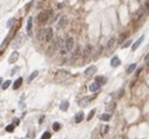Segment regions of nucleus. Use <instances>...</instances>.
I'll list each match as a JSON object with an SVG mask.
<instances>
[{
  "instance_id": "32",
  "label": "nucleus",
  "mask_w": 149,
  "mask_h": 139,
  "mask_svg": "<svg viewBox=\"0 0 149 139\" xmlns=\"http://www.w3.org/2000/svg\"><path fill=\"white\" fill-rule=\"evenodd\" d=\"M6 131H7V132H13V131H14V125H13V124L6 126Z\"/></svg>"
},
{
  "instance_id": "37",
  "label": "nucleus",
  "mask_w": 149,
  "mask_h": 139,
  "mask_svg": "<svg viewBox=\"0 0 149 139\" xmlns=\"http://www.w3.org/2000/svg\"><path fill=\"white\" fill-rule=\"evenodd\" d=\"M43 119H45V117H43V116H41V117H40V119H39V124H42Z\"/></svg>"
},
{
  "instance_id": "26",
  "label": "nucleus",
  "mask_w": 149,
  "mask_h": 139,
  "mask_svg": "<svg viewBox=\"0 0 149 139\" xmlns=\"http://www.w3.org/2000/svg\"><path fill=\"white\" fill-rule=\"evenodd\" d=\"M99 81H100L101 84H106L107 79L103 78V77H100V75H99V77H96V83H99Z\"/></svg>"
},
{
  "instance_id": "19",
  "label": "nucleus",
  "mask_w": 149,
  "mask_h": 139,
  "mask_svg": "<svg viewBox=\"0 0 149 139\" xmlns=\"http://www.w3.org/2000/svg\"><path fill=\"white\" fill-rule=\"evenodd\" d=\"M68 107H69V103L66 101V100L62 101V103L60 104V110H61V111H67Z\"/></svg>"
},
{
  "instance_id": "10",
  "label": "nucleus",
  "mask_w": 149,
  "mask_h": 139,
  "mask_svg": "<svg viewBox=\"0 0 149 139\" xmlns=\"http://www.w3.org/2000/svg\"><path fill=\"white\" fill-rule=\"evenodd\" d=\"M68 23V18L66 15H62L61 18H60V20H59V23H58V27L61 28V27H65L66 25H67Z\"/></svg>"
},
{
  "instance_id": "12",
  "label": "nucleus",
  "mask_w": 149,
  "mask_h": 139,
  "mask_svg": "<svg viewBox=\"0 0 149 139\" xmlns=\"http://www.w3.org/2000/svg\"><path fill=\"white\" fill-rule=\"evenodd\" d=\"M32 23H33V18H32V17H29V18H28V20H27V27H26V29H27V34L29 35V37L33 34V33H32V26H33V24H32Z\"/></svg>"
},
{
  "instance_id": "30",
  "label": "nucleus",
  "mask_w": 149,
  "mask_h": 139,
  "mask_svg": "<svg viewBox=\"0 0 149 139\" xmlns=\"http://www.w3.org/2000/svg\"><path fill=\"white\" fill-rule=\"evenodd\" d=\"M95 111H96V110H95V109H93L92 111L89 112V114L87 116V120H90V119H92V118L94 117V114H95Z\"/></svg>"
},
{
  "instance_id": "36",
  "label": "nucleus",
  "mask_w": 149,
  "mask_h": 139,
  "mask_svg": "<svg viewBox=\"0 0 149 139\" xmlns=\"http://www.w3.org/2000/svg\"><path fill=\"white\" fill-rule=\"evenodd\" d=\"M19 124H20V120H19L18 118H14L13 119V125L15 126V125H19Z\"/></svg>"
},
{
  "instance_id": "20",
  "label": "nucleus",
  "mask_w": 149,
  "mask_h": 139,
  "mask_svg": "<svg viewBox=\"0 0 149 139\" xmlns=\"http://www.w3.org/2000/svg\"><path fill=\"white\" fill-rule=\"evenodd\" d=\"M115 106H116L115 101H109V104H107V106H106V110L107 111H114Z\"/></svg>"
},
{
  "instance_id": "2",
  "label": "nucleus",
  "mask_w": 149,
  "mask_h": 139,
  "mask_svg": "<svg viewBox=\"0 0 149 139\" xmlns=\"http://www.w3.org/2000/svg\"><path fill=\"white\" fill-rule=\"evenodd\" d=\"M70 78V73L67 71H58L54 75V80L58 83H62L65 80H67Z\"/></svg>"
},
{
  "instance_id": "18",
  "label": "nucleus",
  "mask_w": 149,
  "mask_h": 139,
  "mask_svg": "<svg viewBox=\"0 0 149 139\" xmlns=\"http://www.w3.org/2000/svg\"><path fill=\"white\" fill-rule=\"evenodd\" d=\"M100 119H101V120H105V122H108V120L112 119V114H110V113H103V114L100 116Z\"/></svg>"
},
{
  "instance_id": "8",
  "label": "nucleus",
  "mask_w": 149,
  "mask_h": 139,
  "mask_svg": "<svg viewBox=\"0 0 149 139\" xmlns=\"http://www.w3.org/2000/svg\"><path fill=\"white\" fill-rule=\"evenodd\" d=\"M92 50H93V47H92L90 45H86V46H85V48H83V52H82V59H83V60H86L88 57L90 56V53H92Z\"/></svg>"
},
{
  "instance_id": "41",
  "label": "nucleus",
  "mask_w": 149,
  "mask_h": 139,
  "mask_svg": "<svg viewBox=\"0 0 149 139\" xmlns=\"http://www.w3.org/2000/svg\"><path fill=\"white\" fill-rule=\"evenodd\" d=\"M141 70H142V69H138V70H137V71H136V75H138V73L141 72Z\"/></svg>"
},
{
  "instance_id": "3",
  "label": "nucleus",
  "mask_w": 149,
  "mask_h": 139,
  "mask_svg": "<svg viewBox=\"0 0 149 139\" xmlns=\"http://www.w3.org/2000/svg\"><path fill=\"white\" fill-rule=\"evenodd\" d=\"M24 40H25L24 33H19V34L15 37V39L13 40V42H12V47H13L14 50H15V48H19V47L24 44Z\"/></svg>"
},
{
  "instance_id": "35",
  "label": "nucleus",
  "mask_w": 149,
  "mask_h": 139,
  "mask_svg": "<svg viewBox=\"0 0 149 139\" xmlns=\"http://www.w3.org/2000/svg\"><path fill=\"white\" fill-rule=\"evenodd\" d=\"M101 50H102V47H101V46H99V47H97V52H96V56L94 57V59H97V58H99V54L101 53Z\"/></svg>"
},
{
  "instance_id": "4",
  "label": "nucleus",
  "mask_w": 149,
  "mask_h": 139,
  "mask_svg": "<svg viewBox=\"0 0 149 139\" xmlns=\"http://www.w3.org/2000/svg\"><path fill=\"white\" fill-rule=\"evenodd\" d=\"M48 18H49V12H47V11H43V12L39 13V15H38V24L40 26L46 25V23L48 21Z\"/></svg>"
},
{
  "instance_id": "33",
  "label": "nucleus",
  "mask_w": 149,
  "mask_h": 139,
  "mask_svg": "<svg viewBox=\"0 0 149 139\" xmlns=\"http://www.w3.org/2000/svg\"><path fill=\"white\" fill-rule=\"evenodd\" d=\"M60 127H61V125H60L59 123H54V124H53V130H54V131H59Z\"/></svg>"
},
{
  "instance_id": "16",
  "label": "nucleus",
  "mask_w": 149,
  "mask_h": 139,
  "mask_svg": "<svg viewBox=\"0 0 149 139\" xmlns=\"http://www.w3.org/2000/svg\"><path fill=\"white\" fill-rule=\"evenodd\" d=\"M97 90H100V84L96 83V81L90 84V86H89V91L90 92H96Z\"/></svg>"
},
{
  "instance_id": "34",
  "label": "nucleus",
  "mask_w": 149,
  "mask_h": 139,
  "mask_svg": "<svg viewBox=\"0 0 149 139\" xmlns=\"http://www.w3.org/2000/svg\"><path fill=\"white\" fill-rule=\"evenodd\" d=\"M130 44H132V40H127V41H124V42H123V45H122V48H126V47H128Z\"/></svg>"
},
{
  "instance_id": "27",
  "label": "nucleus",
  "mask_w": 149,
  "mask_h": 139,
  "mask_svg": "<svg viewBox=\"0 0 149 139\" xmlns=\"http://www.w3.org/2000/svg\"><path fill=\"white\" fill-rule=\"evenodd\" d=\"M14 24H15V19H14V18H12V19H10V20H8V23H7V27H8V28L13 27Z\"/></svg>"
},
{
  "instance_id": "15",
  "label": "nucleus",
  "mask_w": 149,
  "mask_h": 139,
  "mask_svg": "<svg viewBox=\"0 0 149 139\" xmlns=\"http://www.w3.org/2000/svg\"><path fill=\"white\" fill-rule=\"evenodd\" d=\"M121 64V60L117 58V57H114L112 60H110V65H112V67H116V66H119Z\"/></svg>"
},
{
  "instance_id": "7",
  "label": "nucleus",
  "mask_w": 149,
  "mask_h": 139,
  "mask_svg": "<svg viewBox=\"0 0 149 139\" xmlns=\"http://www.w3.org/2000/svg\"><path fill=\"white\" fill-rule=\"evenodd\" d=\"M94 73H96V66L94 65H92V66H89L88 69L85 71V78H90V77H93L94 75Z\"/></svg>"
},
{
  "instance_id": "40",
  "label": "nucleus",
  "mask_w": 149,
  "mask_h": 139,
  "mask_svg": "<svg viewBox=\"0 0 149 139\" xmlns=\"http://www.w3.org/2000/svg\"><path fill=\"white\" fill-rule=\"evenodd\" d=\"M18 67H16V69H14V70H12V73H11V74H14V73H15V72H16V71H18Z\"/></svg>"
},
{
  "instance_id": "22",
  "label": "nucleus",
  "mask_w": 149,
  "mask_h": 139,
  "mask_svg": "<svg viewBox=\"0 0 149 139\" xmlns=\"http://www.w3.org/2000/svg\"><path fill=\"white\" fill-rule=\"evenodd\" d=\"M143 12H144L143 7H140V8H138V11H136V13H135V18H136V19H138V18L143 14Z\"/></svg>"
},
{
  "instance_id": "5",
  "label": "nucleus",
  "mask_w": 149,
  "mask_h": 139,
  "mask_svg": "<svg viewBox=\"0 0 149 139\" xmlns=\"http://www.w3.org/2000/svg\"><path fill=\"white\" fill-rule=\"evenodd\" d=\"M115 47H116V39H115V38H110L108 44H107L106 54H110V53H113L114 50H115Z\"/></svg>"
},
{
  "instance_id": "11",
  "label": "nucleus",
  "mask_w": 149,
  "mask_h": 139,
  "mask_svg": "<svg viewBox=\"0 0 149 139\" xmlns=\"http://www.w3.org/2000/svg\"><path fill=\"white\" fill-rule=\"evenodd\" d=\"M19 59V53L16 52V51H14L13 53L10 56V58H8V63L10 64H15V61Z\"/></svg>"
},
{
  "instance_id": "42",
  "label": "nucleus",
  "mask_w": 149,
  "mask_h": 139,
  "mask_svg": "<svg viewBox=\"0 0 149 139\" xmlns=\"http://www.w3.org/2000/svg\"><path fill=\"white\" fill-rule=\"evenodd\" d=\"M2 85V78H0V86Z\"/></svg>"
},
{
  "instance_id": "17",
  "label": "nucleus",
  "mask_w": 149,
  "mask_h": 139,
  "mask_svg": "<svg viewBox=\"0 0 149 139\" xmlns=\"http://www.w3.org/2000/svg\"><path fill=\"white\" fill-rule=\"evenodd\" d=\"M21 84H22V78H18L13 84V90H18L21 86Z\"/></svg>"
},
{
  "instance_id": "25",
  "label": "nucleus",
  "mask_w": 149,
  "mask_h": 139,
  "mask_svg": "<svg viewBox=\"0 0 149 139\" xmlns=\"http://www.w3.org/2000/svg\"><path fill=\"white\" fill-rule=\"evenodd\" d=\"M10 85H11V80H6L5 83H2V85H1V87H2V90H7Z\"/></svg>"
},
{
  "instance_id": "9",
  "label": "nucleus",
  "mask_w": 149,
  "mask_h": 139,
  "mask_svg": "<svg viewBox=\"0 0 149 139\" xmlns=\"http://www.w3.org/2000/svg\"><path fill=\"white\" fill-rule=\"evenodd\" d=\"M95 98V96H93V97H85L82 98V99H80V101H79V106H81V107H86L87 105H88V103L90 101V100H93Z\"/></svg>"
},
{
  "instance_id": "24",
  "label": "nucleus",
  "mask_w": 149,
  "mask_h": 139,
  "mask_svg": "<svg viewBox=\"0 0 149 139\" xmlns=\"http://www.w3.org/2000/svg\"><path fill=\"white\" fill-rule=\"evenodd\" d=\"M108 131H109V126L108 125H105V126H102V127H101V134H102V136H103V134H106Z\"/></svg>"
},
{
  "instance_id": "23",
  "label": "nucleus",
  "mask_w": 149,
  "mask_h": 139,
  "mask_svg": "<svg viewBox=\"0 0 149 139\" xmlns=\"http://www.w3.org/2000/svg\"><path fill=\"white\" fill-rule=\"evenodd\" d=\"M35 137V132H34V130H29L27 133V138L28 139H34Z\"/></svg>"
},
{
  "instance_id": "14",
  "label": "nucleus",
  "mask_w": 149,
  "mask_h": 139,
  "mask_svg": "<svg viewBox=\"0 0 149 139\" xmlns=\"http://www.w3.org/2000/svg\"><path fill=\"white\" fill-rule=\"evenodd\" d=\"M143 39H144V35H141V37H140V38H138V39H137V40L134 42V45L132 46V50H133V51H135L136 48H137V47H138V46H140V45L142 44Z\"/></svg>"
},
{
  "instance_id": "28",
  "label": "nucleus",
  "mask_w": 149,
  "mask_h": 139,
  "mask_svg": "<svg viewBox=\"0 0 149 139\" xmlns=\"http://www.w3.org/2000/svg\"><path fill=\"white\" fill-rule=\"evenodd\" d=\"M79 51H80V48H79V47H76V50L74 51V53H73V57H72V59H73V60H75V59H76V58L79 57Z\"/></svg>"
},
{
  "instance_id": "38",
  "label": "nucleus",
  "mask_w": 149,
  "mask_h": 139,
  "mask_svg": "<svg viewBox=\"0 0 149 139\" xmlns=\"http://www.w3.org/2000/svg\"><path fill=\"white\" fill-rule=\"evenodd\" d=\"M144 60H146V63H147V64H149V53L147 54V56H146V58H144Z\"/></svg>"
},
{
  "instance_id": "1",
  "label": "nucleus",
  "mask_w": 149,
  "mask_h": 139,
  "mask_svg": "<svg viewBox=\"0 0 149 139\" xmlns=\"http://www.w3.org/2000/svg\"><path fill=\"white\" fill-rule=\"evenodd\" d=\"M38 39L39 40H43V41H46V42H49L53 39V29L51 27L40 29L39 33H38Z\"/></svg>"
},
{
  "instance_id": "29",
  "label": "nucleus",
  "mask_w": 149,
  "mask_h": 139,
  "mask_svg": "<svg viewBox=\"0 0 149 139\" xmlns=\"http://www.w3.org/2000/svg\"><path fill=\"white\" fill-rule=\"evenodd\" d=\"M135 69H136V64H132V65L127 69V73H132V72H133Z\"/></svg>"
},
{
  "instance_id": "21",
  "label": "nucleus",
  "mask_w": 149,
  "mask_h": 139,
  "mask_svg": "<svg viewBox=\"0 0 149 139\" xmlns=\"http://www.w3.org/2000/svg\"><path fill=\"white\" fill-rule=\"evenodd\" d=\"M38 74H39V72H38V71H34V72H33L29 77H28V83H31L34 78H37V77H38Z\"/></svg>"
},
{
  "instance_id": "39",
  "label": "nucleus",
  "mask_w": 149,
  "mask_h": 139,
  "mask_svg": "<svg viewBox=\"0 0 149 139\" xmlns=\"http://www.w3.org/2000/svg\"><path fill=\"white\" fill-rule=\"evenodd\" d=\"M144 5H146V7L149 10V0H146V4H144Z\"/></svg>"
},
{
  "instance_id": "6",
  "label": "nucleus",
  "mask_w": 149,
  "mask_h": 139,
  "mask_svg": "<svg viewBox=\"0 0 149 139\" xmlns=\"http://www.w3.org/2000/svg\"><path fill=\"white\" fill-rule=\"evenodd\" d=\"M65 48L67 50V52H72L73 48H74V39L73 38H67L66 41H65Z\"/></svg>"
},
{
  "instance_id": "13",
  "label": "nucleus",
  "mask_w": 149,
  "mask_h": 139,
  "mask_svg": "<svg viewBox=\"0 0 149 139\" xmlns=\"http://www.w3.org/2000/svg\"><path fill=\"white\" fill-rule=\"evenodd\" d=\"M85 119V113L83 112H79V113H76L75 114V118H74V120H75V123L76 124H79V123H81L82 120Z\"/></svg>"
},
{
  "instance_id": "31",
  "label": "nucleus",
  "mask_w": 149,
  "mask_h": 139,
  "mask_svg": "<svg viewBox=\"0 0 149 139\" xmlns=\"http://www.w3.org/2000/svg\"><path fill=\"white\" fill-rule=\"evenodd\" d=\"M51 138V133L49 132H45L42 136H41V139H49Z\"/></svg>"
}]
</instances>
